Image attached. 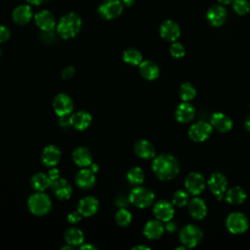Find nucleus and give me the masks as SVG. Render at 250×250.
I'll use <instances>...</instances> for the list:
<instances>
[{
	"label": "nucleus",
	"mask_w": 250,
	"mask_h": 250,
	"mask_svg": "<svg viewBox=\"0 0 250 250\" xmlns=\"http://www.w3.org/2000/svg\"><path fill=\"white\" fill-rule=\"evenodd\" d=\"M123 6L120 0H104L99 6L98 13L104 20H113L122 14Z\"/></svg>",
	"instance_id": "7"
},
{
	"label": "nucleus",
	"mask_w": 250,
	"mask_h": 250,
	"mask_svg": "<svg viewBox=\"0 0 250 250\" xmlns=\"http://www.w3.org/2000/svg\"><path fill=\"white\" fill-rule=\"evenodd\" d=\"M170 54L172 57H174L176 59H180L185 56L186 49L183 44L174 41V43L170 47Z\"/></svg>",
	"instance_id": "38"
},
{
	"label": "nucleus",
	"mask_w": 250,
	"mask_h": 250,
	"mask_svg": "<svg viewBox=\"0 0 250 250\" xmlns=\"http://www.w3.org/2000/svg\"><path fill=\"white\" fill-rule=\"evenodd\" d=\"M139 71L141 75L146 80H154L159 75V66L150 60L142 61L139 64Z\"/></svg>",
	"instance_id": "26"
},
{
	"label": "nucleus",
	"mask_w": 250,
	"mask_h": 250,
	"mask_svg": "<svg viewBox=\"0 0 250 250\" xmlns=\"http://www.w3.org/2000/svg\"><path fill=\"white\" fill-rule=\"evenodd\" d=\"M74 73H75V68L71 65H68L62 69V76L63 79H69L74 75Z\"/></svg>",
	"instance_id": "40"
},
{
	"label": "nucleus",
	"mask_w": 250,
	"mask_h": 250,
	"mask_svg": "<svg viewBox=\"0 0 250 250\" xmlns=\"http://www.w3.org/2000/svg\"><path fill=\"white\" fill-rule=\"evenodd\" d=\"M115 221L120 227H126L131 223L132 215L128 210L121 208L115 214Z\"/></svg>",
	"instance_id": "35"
},
{
	"label": "nucleus",
	"mask_w": 250,
	"mask_h": 250,
	"mask_svg": "<svg viewBox=\"0 0 250 250\" xmlns=\"http://www.w3.org/2000/svg\"><path fill=\"white\" fill-rule=\"evenodd\" d=\"M82 21L75 13H68L62 16L57 24V31L63 39L75 37L81 29Z\"/></svg>",
	"instance_id": "2"
},
{
	"label": "nucleus",
	"mask_w": 250,
	"mask_h": 250,
	"mask_svg": "<svg viewBox=\"0 0 250 250\" xmlns=\"http://www.w3.org/2000/svg\"><path fill=\"white\" fill-rule=\"evenodd\" d=\"M81 214L77 211V212H71L67 215V221L70 224H76L81 220Z\"/></svg>",
	"instance_id": "41"
},
{
	"label": "nucleus",
	"mask_w": 250,
	"mask_h": 250,
	"mask_svg": "<svg viewBox=\"0 0 250 250\" xmlns=\"http://www.w3.org/2000/svg\"><path fill=\"white\" fill-rule=\"evenodd\" d=\"M133 250H139V249H144V250H148L149 247L146 246V245H138V246H135L132 248Z\"/></svg>",
	"instance_id": "48"
},
{
	"label": "nucleus",
	"mask_w": 250,
	"mask_h": 250,
	"mask_svg": "<svg viewBox=\"0 0 250 250\" xmlns=\"http://www.w3.org/2000/svg\"><path fill=\"white\" fill-rule=\"evenodd\" d=\"M179 237L185 246L188 248H193L202 241L203 231L197 226L188 224L181 229Z\"/></svg>",
	"instance_id": "4"
},
{
	"label": "nucleus",
	"mask_w": 250,
	"mask_h": 250,
	"mask_svg": "<svg viewBox=\"0 0 250 250\" xmlns=\"http://www.w3.org/2000/svg\"><path fill=\"white\" fill-rule=\"evenodd\" d=\"M72 159L80 167H88L92 164V153L87 147L78 146L72 151Z\"/></svg>",
	"instance_id": "28"
},
{
	"label": "nucleus",
	"mask_w": 250,
	"mask_h": 250,
	"mask_svg": "<svg viewBox=\"0 0 250 250\" xmlns=\"http://www.w3.org/2000/svg\"><path fill=\"white\" fill-rule=\"evenodd\" d=\"M185 188L192 195L200 194L205 188L204 177L198 172H190L185 180Z\"/></svg>",
	"instance_id": "10"
},
{
	"label": "nucleus",
	"mask_w": 250,
	"mask_h": 250,
	"mask_svg": "<svg viewBox=\"0 0 250 250\" xmlns=\"http://www.w3.org/2000/svg\"><path fill=\"white\" fill-rule=\"evenodd\" d=\"M53 107L57 115H59L60 117L65 116L72 111L73 102L68 95L61 93L55 97L53 101Z\"/></svg>",
	"instance_id": "11"
},
{
	"label": "nucleus",
	"mask_w": 250,
	"mask_h": 250,
	"mask_svg": "<svg viewBox=\"0 0 250 250\" xmlns=\"http://www.w3.org/2000/svg\"><path fill=\"white\" fill-rule=\"evenodd\" d=\"M172 203L174 206H177V207H184V206L188 205V194L184 190H181V189L177 190L173 195Z\"/></svg>",
	"instance_id": "36"
},
{
	"label": "nucleus",
	"mask_w": 250,
	"mask_h": 250,
	"mask_svg": "<svg viewBox=\"0 0 250 250\" xmlns=\"http://www.w3.org/2000/svg\"><path fill=\"white\" fill-rule=\"evenodd\" d=\"M134 152L143 159H150L155 155L153 145L147 140H140L134 145Z\"/></svg>",
	"instance_id": "24"
},
{
	"label": "nucleus",
	"mask_w": 250,
	"mask_h": 250,
	"mask_svg": "<svg viewBox=\"0 0 250 250\" xmlns=\"http://www.w3.org/2000/svg\"><path fill=\"white\" fill-rule=\"evenodd\" d=\"M159 31H160V36L164 40L170 41V42L176 41L181 34L180 26L178 25V23H176L171 20H167L163 21L160 25Z\"/></svg>",
	"instance_id": "14"
},
{
	"label": "nucleus",
	"mask_w": 250,
	"mask_h": 250,
	"mask_svg": "<svg viewBox=\"0 0 250 250\" xmlns=\"http://www.w3.org/2000/svg\"><path fill=\"white\" fill-rule=\"evenodd\" d=\"M69 119V125L75 128L76 130H85L86 128L89 127L91 121H92V116L88 111L85 110H80L76 111L71 116L68 118Z\"/></svg>",
	"instance_id": "19"
},
{
	"label": "nucleus",
	"mask_w": 250,
	"mask_h": 250,
	"mask_svg": "<svg viewBox=\"0 0 250 250\" xmlns=\"http://www.w3.org/2000/svg\"><path fill=\"white\" fill-rule=\"evenodd\" d=\"M221 4H229L231 2H233L234 0H218Z\"/></svg>",
	"instance_id": "50"
},
{
	"label": "nucleus",
	"mask_w": 250,
	"mask_h": 250,
	"mask_svg": "<svg viewBox=\"0 0 250 250\" xmlns=\"http://www.w3.org/2000/svg\"><path fill=\"white\" fill-rule=\"evenodd\" d=\"M10 35H11L10 29L5 25L0 24V43L6 42L10 38Z\"/></svg>",
	"instance_id": "39"
},
{
	"label": "nucleus",
	"mask_w": 250,
	"mask_h": 250,
	"mask_svg": "<svg viewBox=\"0 0 250 250\" xmlns=\"http://www.w3.org/2000/svg\"><path fill=\"white\" fill-rule=\"evenodd\" d=\"M64 240L69 245L78 246L84 242V235L82 230H80L79 229L69 228L64 232Z\"/></svg>",
	"instance_id": "31"
},
{
	"label": "nucleus",
	"mask_w": 250,
	"mask_h": 250,
	"mask_svg": "<svg viewBox=\"0 0 250 250\" xmlns=\"http://www.w3.org/2000/svg\"><path fill=\"white\" fill-rule=\"evenodd\" d=\"M127 180L132 185H140L145 180V173L141 167H133L127 173Z\"/></svg>",
	"instance_id": "34"
},
{
	"label": "nucleus",
	"mask_w": 250,
	"mask_h": 250,
	"mask_svg": "<svg viewBox=\"0 0 250 250\" xmlns=\"http://www.w3.org/2000/svg\"><path fill=\"white\" fill-rule=\"evenodd\" d=\"M244 127L247 131L250 132V115L245 119V122H244Z\"/></svg>",
	"instance_id": "46"
},
{
	"label": "nucleus",
	"mask_w": 250,
	"mask_h": 250,
	"mask_svg": "<svg viewBox=\"0 0 250 250\" xmlns=\"http://www.w3.org/2000/svg\"><path fill=\"white\" fill-rule=\"evenodd\" d=\"M151 168L154 175L162 181L171 180L180 172L179 161L169 153H162L154 157Z\"/></svg>",
	"instance_id": "1"
},
{
	"label": "nucleus",
	"mask_w": 250,
	"mask_h": 250,
	"mask_svg": "<svg viewBox=\"0 0 250 250\" xmlns=\"http://www.w3.org/2000/svg\"><path fill=\"white\" fill-rule=\"evenodd\" d=\"M212 131L213 127L210 123L200 120L189 127L188 136L193 142L201 143L206 141L211 136Z\"/></svg>",
	"instance_id": "9"
},
{
	"label": "nucleus",
	"mask_w": 250,
	"mask_h": 250,
	"mask_svg": "<svg viewBox=\"0 0 250 250\" xmlns=\"http://www.w3.org/2000/svg\"><path fill=\"white\" fill-rule=\"evenodd\" d=\"M153 191L144 187L134 188L129 194V201L139 208L148 207L153 202Z\"/></svg>",
	"instance_id": "5"
},
{
	"label": "nucleus",
	"mask_w": 250,
	"mask_h": 250,
	"mask_svg": "<svg viewBox=\"0 0 250 250\" xmlns=\"http://www.w3.org/2000/svg\"><path fill=\"white\" fill-rule=\"evenodd\" d=\"M80 249L81 250H85V249H89V250H95V249H97V247L95 246V245H93V244H89V243H86V244H81L80 245Z\"/></svg>",
	"instance_id": "45"
},
{
	"label": "nucleus",
	"mask_w": 250,
	"mask_h": 250,
	"mask_svg": "<svg viewBox=\"0 0 250 250\" xmlns=\"http://www.w3.org/2000/svg\"><path fill=\"white\" fill-rule=\"evenodd\" d=\"M232 7L234 12L238 15H245L250 10V5L247 0H234Z\"/></svg>",
	"instance_id": "37"
},
{
	"label": "nucleus",
	"mask_w": 250,
	"mask_h": 250,
	"mask_svg": "<svg viewBox=\"0 0 250 250\" xmlns=\"http://www.w3.org/2000/svg\"><path fill=\"white\" fill-rule=\"evenodd\" d=\"M207 185L211 192L216 196L217 199L221 200L225 197L227 188H228V180L223 173L221 172L212 173L209 180L207 181Z\"/></svg>",
	"instance_id": "8"
},
{
	"label": "nucleus",
	"mask_w": 250,
	"mask_h": 250,
	"mask_svg": "<svg viewBox=\"0 0 250 250\" xmlns=\"http://www.w3.org/2000/svg\"><path fill=\"white\" fill-rule=\"evenodd\" d=\"M75 183L82 189L91 188L96 183L95 173L90 168H83L76 174Z\"/></svg>",
	"instance_id": "21"
},
{
	"label": "nucleus",
	"mask_w": 250,
	"mask_h": 250,
	"mask_svg": "<svg viewBox=\"0 0 250 250\" xmlns=\"http://www.w3.org/2000/svg\"><path fill=\"white\" fill-rule=\"evenodd\" d=\"M12 18L15 23L19 25H24L31 20L32 10L27 4L19 5L14 9L12 13Z\"/></svg>",
	"instance_id": "20"
},
{
	"label": "nucleus",
	"mask_w": 250,
	"mask_h": 250,
	"mask_svg": "<svg viewBox=\"0 0 250 250\" xmlns=\"http://www.w3.org/2000/svg\"><path fill=\"white\" fill-rule=\"evenodd\" d=\"M51 0H26L27 3L31 4V5H36V6H39V5H42L44 3H47Z\"/></svg>",
	"instance_id": "44"
},
{
	"label": "nucleus",
	"mask_w": 250,
	"mask_h": 250,
	"mask_svg": "<svg viewBox=\"0 0 250 250\" xmlns=\"http://www.w3.org/2000/svg\"><path fill=\"white\" fill-rule=\"evenodd\" d=\"M164 232V227L158 219L148 221L144 227V234L148 239H158Z\"/></svg>",
	"instance_id": "27"
},
{
	"label": "nucleus",
	"mask_w": 250,
	"mask_h": 250,
	"mask_svg": "<svg viewBox=\"0 0 250 250\" xmlns=\"http://www.w3.org/2000/svg\"><path fill=\"white\" fill-rule=\"evenodd\" d=\"M179 94L184 102H189L196 96V89L189 82H185L180 86Z\"/></svg>",
	"instance_id": "33"
},
{
	"label": "nucleus",
	"mask_w": 250,
	"mask_h": 250,
	"mask_svg": "<svg viewBox=\"0 0 250 250\" xmlns=\"http://www.w3.org/2000/svg\"><path fill=\"white\" fill-rule=\"evenodd\" d=\"M41 159L43 164H45L48 167H53L57 165V163L61 159V150L58 146L54 145L47 146L41 154Z\"/></svg>",
	"instance_id": "25"
},
{
	"label": "nucleus",
	"mask_w": 250,
	"mask_h": 250,
	"mask_svg": "<svg viewBox=\"0 0 250 250\" xmlns=\"http://www.w3.org/2000/svg\"><path fill=\"white\" fill-rule=\"evenodd\" d=\"M194 115L195 108L189 102L181 103L175 110V117L180 123L190 122L194 118Z\"/></svg>",
	"instance_id": "17"
},
{
	"label": "nucleus",
	"mask_w": 250,
	"mask_h": 250,
	"mask_svg": "<svg viewBox=\"0 0 250 250\" xmlns=\"http://www.w3.org/2000/svg\"><path fill=\"white\" fill-rule=\"evenodd\" d=\"M48 176H49L51 182H53V181L59 179V178H60V171H59V169H57V168H52V169L49 171Z\"/></svg>",
	"instance_id": "42"
},
{
	"label": "nucleus",
	"mask_w": 250,
	"mask_h": 250,
	"mask_svg": "<svg viewBox=\"0 0 250 250\" xmlns=\"http://www.w3.org/2000/svg\"><path fill=\"white\" fill-rule=\"evenodd\" d=\"M29 211L36 216L46 215L52 207L51 198L43 191H38L31 194L27 200Z\"/></svg>",
	"instance_id": "3"
},
{
	"label": "nucleus",
	"mask_w": 250,
	"mask_h": 250,
	"mask_svg": "<svg viewBox=\"0 0 250 250\" xmlns=\"http://www.w3.org/2000/svg\"><path fill=\"white\" fill-rule=\"evenodd\" d=\"M36 25L42 31H52L56 26V20L54 15L48 10H41L34 16Z\"/></svg>",
	"instance_id": "13"
},
{
	"label": "nucleus",
	"mask_w": 250,
	"mask_h": 250,
	"mask_svg": "<svg viewBox=\"0 0 250 250\" xmlns=\"http://www.w3.org/2000/svg\"><path fill=\"white\" fill-rule=\"evenodd\" d=\"M206 17L212 25L221 26L227 20V11L221 5H214L208 10Z\"/></svg>",
	"instance_id": "23"
},
{
	"label": "nucleus",
	"mask_w": 250,
	"mask_h": 250,
	"mask_svg": "<svg viewBox=\"0 0 250 250\" xmlns=\"http://www.w3.org/2000/svg\"><path fill=\"white\" fill-rule=\"evenodd\" d=\"M0 56H1V50H0Z\"/></svg>",
	"instance_id": "52"
},
{
	"label": "nucleus",
	"mask_w": 250,
	"mask_h": 250,
	"mask_svg": "<svg viewBox=\"0 0 250 250\" xmlns=\"http://www.w3.org/2000/svg\"><path fill=\"white\" fill-rule=\"evenodd\" d=\"M122 3H123V5L130 7L135 3V0H122Z\"/></svg>",
	"instance_id": "47"
},
{
	"label": "nucleus",
	"mask_w": 250,
	"mask_h": 250,
	"mask_svg": "<svg viewBox=\"0 0 250 250\" xmlns=\"http://www.w3.org/2000/svg\"><path fill=\"white\" fill-rule=\"evenodd\" d=\"M51 188L55 196L61 200L68 199L72 193V188L64 179H57L52 182Z\"/></svg>",
	"instance_id": "16"
},
{
	"label": "nucleus",
	"mask_w": 250,
	"mask_h": 250,
	"mask_svg": "<svg viewBox=\"0 0 250 250\" xmlns=\"http://www.w3.org/2000/svg\"><path fill=\"white\" fill-rule=\"evenodd\" d=\"M52 182L48 175L44 173H36L30 179V185L33 189L37 191H43L51 186Z\"/></svg>",
	"instance_id": "30"
},
{
	"label": "nucleus",
	"mask_w": 250,
	"mask_h": 250,
	"mask_svg": "<svg viewBox=\"0 0 250 250\" xmlns=\"http://www.w3.org/2000/svg\"><path fill=\"white\" fill-rule=\"evenodd\" d=\"M152 212L155 218L161 222H167L172 220L175 214L173 203L166 200H160L156 202L153 206Z\"/></svg>",
	"instance_id": "12"
},
{
	"label": "nucleus",
	"mask_w": 250,
	"mask_h": 250,
	"mask_svg": "<svg viewBox=\"0 0 250 250\" xmlns=\"http://www.w3.org/2000/svg\"><path fill=\"white\" fill-rule=\"evenodd\" d=\"M62 250H71L72 249V245H65V246H63V247H62L61 248Z\"/></svg>",
	"instance_id": "51"
},
{
	"label": "nucleus",
	"mask_w": 250,
	"mask_h": 250,
	"mask_svg": "<svg viewBox=\"0 0 250 250\" xmlns=\"http://www.w3.org/2000/svg\"><path fill=\"white\" fill-rule=\"evenodd\" d=\"M123 61L130 65H139L143 61V56L137 49L129 48L123 53Z\"/></svg>",
	"instance_id": "32"
},
{
	"label": "nucleus",
	"mask_w": 250,
	"mask_h": 250,
	"mask_svg": "<svg viewBox=\"0 0 250 250\" xmlns=\"http://www.w3.org/2000/svg\"><path fill=\"white\" fill-rule=\"evenodd\" d=\"M226 226L231 233L241 234L248 229L249 222L244 214L240 212H232L227 217Z\"/></svg>",
	"instance_id": "6"
},
{
	"label": "nucleus",
	"mask_w": 250,
	"mask_h": 250,
	"mask_svg": "<svg viewBox=\"0 0 250 250\" xmlns=\"http://www.w3.org/2000/svg\"><path fill=\"white\" fill-rule=\"evenodd\" d=\"M189 215L197 221L204 219L207 215V206L205 201L200 197H193L188 202Z\"/></svg>",
	"instance_id": "18"
},
{
	"label": "nucleus",
	"mask_w": 250,
	"mask_h": 250,
	"mask_svg": "<svg viewBox=\"0 0 250 250\" xmlns=\"http://www.w3.org/2000/svg\"><path fill=\"white\" fill-rule=\"evenodd\" d=\"M210 124L221 133H227L232 128V120L223 112H214L210 118Z\"/></svg>",
	"instance_id": "15"
},
{
	"label": "nucleus",
	"mask_w": 250,
	"mask_h": 250,
	"mask_svg": "<svg viewBox=\"0 0 250 250\" xmlns=\"http://www.w3.org/2000/svg\"><path fill=\"white\" fill-rule=\"evenodd\" d=\"M165 223H166L165 229H166L169 232H174V231L177 229V224H176L175 222H173L172 220L167 221V222H165Z\"/></svg>",
	"instance_id": "43"
},
{
	"label": "nucleus",
	"mask_w": 250,
	"mask_h": 250,
	"mask_svg": "<svg viewBox=\"0 0 250 250\" xmlns=\"http://www.w3.org/2000/svg\"><path fill=\"white\" fill-rule=\"evenodd\" d=\"M225 198L229 204L238 205L245 201L246 192L241 187H238V186L232 187L226 191Z\"/></svg>",
	"instance_id": "29"
},
{
	"label": "nucleus",
	"mask_w": 250,
	"mask_h": 250,
	"mask_svg": "<svg viewBox=\"0 0 250 250\" xmlns=\"http://www.w3.org/2000/svg\"><path fill=\"white\" fill-rule=\"evenodd\" d=\"M99 208V201L93 196H86L79 200L77 205V211L85 217L94 215Z\"/></svg>",
	"instance_id": "22"
},
{
	"label": "nucleus",
	"mask_w": 250,
	"mask_h": 250,
	"mask_svg": "<svg viewBox=\"0 0 250 250\" xmlns=\"http://www.w3.org/2000/svg\"><path fill=\"white\" fill-rule=\"evenodd\" d=\"M90 169L94 172V173H96V172H98V169H99V167H98V165L97 164H95V163H92L91 165H90Z\"/></svg>",
	"instance_id": "49"
}]
</instances>
